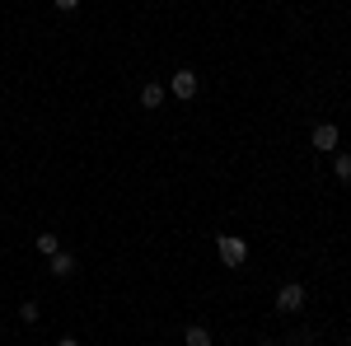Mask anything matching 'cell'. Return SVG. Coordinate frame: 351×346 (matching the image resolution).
Segmentation results:
<instances>
[{
    "label": "cell",
    "mask_w": 351,
    "mask_h": 346,
    "mask_svg": "<svg viewBox=\"0 0 351 346\" xmlns=\"http://www.w3.org/2000/svg\"><path fill=\"white\" fill-rule=\"evenodd\" d=\"M56 346H80V342H75V337H61V342H56Z\"/></svg>",
    "instance_id": "cell-12"
},
{
    "label": "cell",
    "mask_w": 351,
    "mask_h": 346,
    "mask_svg": "<svg viewBox=\"0 0 351 346\" xmlns=\"http://www.w3.org/2000/svg\"><path fill=\"white\" fill-rule=\"evenodd\" d=\"M38 253H43V258L61 253V239H56V234H38Z\"/></svg>",
    "instance_id": "cell-8"
},
{
    "label": "cell",
    "mask_w": 351,
    "mask_h": 346,
    "mask_svg": "<svg viewBox=\"0 0 351 346\" xmlns=\"http://www.w3.org/2000/svg\"><path fill=\"white\" fill-rule=\"evenodd\" d=\"M309 140H314V150H337V122H319Z\"/></svg>",
    "instance_id": "cell-4"
},
{
    "label": "cell",
    "mask_w": 351,
    "mask_h": 346,
    "mask_svg": "<svg viewBox=\"0 0 351 346\" xmlns=\"http://www.w3.org/2000/svg\"><path fill=\"white\" fill-rule=\"evenodd\" d=\"M160 103H164V84L150 80L145 89H141V108H160Z\"/></svg>",
    "instance_id": "cell-6"
},
{
    "label": "cell",
    "mask_w": 351,
    "mask_h": 346,
    "mask_svg": "<svg viewBox=\"0 0 351 346\" xmlns=\"http://www.w3.org/2000/svg\"><path fill=\"white\" fill-rule=\"evenodd\" d=\"M19 319H24V323H38V304H33V299H24V304H19Z\"/></svg>",
    "instance_id": "cell-10"
},
{
    "label": "cell",
    "mask_w": 351,
    "mask_h": 346,
    "mask_svg": "<svg viewBox=\"0 0 351 346\" xmlns=\"http://www.w3.org/2000/svg\"><path fill=\"white\" fill-rule=\"evenodd\" d=\"M332 173H337V183H351V155H337L332 160Z\"/></svg>",
    "instance_id": "cell-9"
},
{
    "label": "cell",
    "mask_w": 351,
    "mask_h": 346,
    "mask_svg": "<svg viewBox=\"0 0 351 346\" xmlns=\"http://www.w3.org/2000/svg\"><path fill=\"white\" fill-rule=\"evenodd\" d=\"M183 342L188 346H211V332H206L202 323H188V328H183Z\"/></svg>",
    "instance_id": "cell-5"
},
{
    "label": "cell",
    "mask_w": 351,
    "mask_h": 346,
    "mask_svg": "<svg viewBox=\"0 0 351 346\" xmlns=\"http://www.w3.org/2000/svg\"><path fill=\"white\" fill-rule=\"evenodd\" d=\"M304 299H309V291H304L300 281H286V286L276 291V309H281V314H300V309H304Z\"/></svg>",
    "instance_id": "cell-2"
},
{
    "label": "cell",
    "mask_w": 351,
    "mask_h": 346,
    "mask_svg": "<svg viewBox=\"0 0 351 346\" xmlns=\"http://www.w3.org/2000/svg\"><path fill=\"white\" fill-rule=\"evenodd\" d=\"M169 89H173V99H183V103H188V99H197V89H202V84H197V75H192L188 66H183V71H173Z\"/></svg>",
    "instance_id": "cell-3"
},
{
    "label": "cell",
    "mask_w": 351,
    "mask_h": 346,
    "mask_svg": "<svg viewBox=\"0 0 351 346\" xmlns=\"http://www.w3.org/2000/svg\"><path fill=\"white\" fill-rule=\"evenodd\" d=\"M52 276H75V258L71 253H52Z\"/></svg>",
    "instance_id": "cell-7"
},
{
    "label": "cell",
    "mask_w": 351,
    "mask_h": 346,
    "mask_svg": "<svg viewBox=\"0 0 351 346\" xmlns=\"http://www.w3.org/2000/svg\"><path fill=\"white\" fill-rule=\"evenodd\" d=\"M263 346H276V342H263Z\"/></svg>",
    "instance_id": "cell-13"
},
{
    "label": "cell",
    "mask_w": 351,
    "mask_h": 346,
    "mask_svg": "<svg viewBox=\"0 0 351 346\" xmlns=\"http://www.w3.org/2000/svg\"><path fill=\"white\" fill-rule=\"evenodd\" d=\"M56 10H80V0H56Z\"/></svg>",
    "instance_id": "cell-11"
},
{
    "label": "cell",
    "mask_w": 351,
    "mask_h": 346,
    "mask_svg": "<svg viewBox=\"0 0 351 346\" xmlns=\"http://www.w3.org/2000/svg\"><path fill=\"white\" fill-rule=\"evenodd\" d=\"M216 253H220V262H225V267H243V262H248V243H243L239 234H220Z\"/></svg>",
    "instance_id": "cell-1"
}]
</instances>
